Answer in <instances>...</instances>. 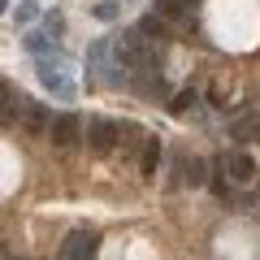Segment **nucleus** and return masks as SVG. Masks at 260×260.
I'll list each match as a JSON object with an SVG mask.
<instances>
[{
	"instance_id": "ddd939ff",
	"label": "nucleus",
	"mask_w": 260,
	"mask_h": 260,
	"mask_svg": "<svg viewBox=\"0 0 260 260\" xmlns=\"http://www.w3.org/2000/svg\"><path fill=\"white\" fill-rule=\"evenodd\" d=\"M13 18H18V22H35V18H39V5H35V0H22Z\"/></svg>"
},
{
	"instance_id": "f03ea898",
	"label": "nucleus",
	"mask_w": 260,
	"mask_h": 260,
	"mask_svg": "<svg viewBox=\"0 0 260 260\" xmlns=\"http://www.w3.org/2000/svg\"><path fill=\"white\" fill-rule=\"evenodd\" d=\"M95 251H100V234L95 230H70L56 260H95Z\"/></svg>"
},
{
	"instance_id": "1a4fd4ad",
	"label": "nucleus",
	"mask_w": 260,
	"mask_h": 260,
	"mask_svg": "<svg viewBox=\"0 0 260 260\" xmlns=\"http://www.w3.org/2000/svg\"><path fill=\"white\" fill-rule=\"evenodd\" d=\"M156 165H160V139L152 135V139H143V160H139L143 178H156Z\"/></svg>"
},
{
	"instance_id": "39448f33",
	"label": "nucleus",
	"mask_w": 260,
	"mask_h": 260,
	"mask_svg": "<svg viewBox=\"0 0 260 260\" xmlns=\"http://www.w3.org/2000/svg\"><path fill=\"white\" fill-rule=\"evenodd\" d=\"M230 139H239V143L260 139V117H256V113H239V117L230 121Z\"/></svg>"
},
{
	"instance_id": "20e7f679",
	"label": "nucleus",
	"mask_w": 260,
	"mask_h": 260,
	"mask_svg": "<svg viewBox=\"0 0 260 260\" xmlns=\"http://www.w3.org/2000/svg\"><path fill=\"white\" fill-rule=\"evenodd\" d=\"M221 165L230 169V182H251V178H256V160H251L247 152H230Z\"/></svg>"
},
{
	"instance_id": "9d476101",
	"label": "nucleus",
	"mask_w": 260,
	"mask_h": 260,
	"mask_svg": "<svg viewBox=\"0 0 260 260\" xmlns=\"http://www.w3.org/2000/svg\"><path fill=\"white\" fill-rule=\"evenodd\" d=\"M195 104H200V91H195V87H186V91H178V95H174L169 113H174V117H182V113H191Z\"/></svg>"
},
{
	"instance_id": "dca6fc26",
	"label": "nucleus",
	"mask_w": 260,
	"mask_h": 260,
	"mask_svg": "<svg viewBox=\"0 0 260 260\" xmlns=\"http://www.w3.org/2000/svg\"><path fill=\"white\" fill-rule=\"evenodd\" d=\"M5 9H9V0H0V13H5Z\"/></svg>"
},
{
	"instance_id": "f257e3e1",
	"label": "nucleus",
	"mask_w": 260,
	"mask_h": 260,
	"mask_svg": "<svg viewBox=\"0 0 260 260\" xmlns=\"http://www.w3.org/2000/svg\"><path fill=\"white\" fill-rule=\"evenodd\" d=\"M121 143V121L113 117H91L87 121V148L91 152H113Z\"/></svg>"
},
{
	"instance_id": "7ed1b4c3",
	"label": "nucleus",
	"mask_w": 260,
	"mask_h": 260,
	"mask_svg": "<svg viewBox=\"0 0 260 260\" xmlns=\"http://www.w3.org/2000/svg\"><path fill=\"white\" fill-rule=\"evenodd\" d=\"M83 135H87V126H83L78 113H56V117H52V130H48L52 148H74Z\"/></svg>"
},
{
	"instance_id": "9b49d317",
	"label": "nucleus",
	"mask_w": 260,
	"mask_h": 260,
	"mask_svg": "<svg viewBox=\"0 0 260 260\" xmlns=\"http://www.w3.org/2000/svg\"><path fill=\"white\" fill-rule=\"evenodd\" d=\"M91 13L100 22H117L121 18V5H117V0H100V5H91Z\"/></svg>"
},
{
	"instance_id": "f3484780",
	"label": "nucleus",
	"mask_w": 260,
	"mask_h": 260,
	"mask_svg": "<svg viewBox=\"0 0 260 260\" xmlns=\"http://www.w3.org/2000/svg\"><path fill=\"white\" fill-rule=\"evenodd\" d=\"M0 260H9V251H5V247H0Z\"/></svg>"
},
{
	"instance_id": "423d86ee",
	"label": "nucleus",
	"mask_w": 260,
	"mask_h": 260,
	"mask_svg": "<svg viewBox=\"0 0 260 260\" xmlns=\"http://www.w3.org/2000/svg\"><path fill=\"white\" fill-rule=\"evenodd\" d=\"M135 30H139V35H143V44H165V39H169V26H165V22H160L156 18V13H148V18H139V26H135Z\"/></svg>"
},
{
	"instance_id": "6e6552de",
	"label": "nucleus",
	"mask_w": 260,
	"mask_h": 260,
	"mask_svg": "<svg viewBox=\"0 0 260 260\" xmlns=\"http://www.w3.org/2000/svg\"><path fill=\"white\" fill-rule=\"evenodd\" d=\"M22 126L35 130V135H48V130H52V109H48V104H30V113L22 117Z\"/></svg>"
},
{
	"instance_id": "4468645a",
	"label": "nucleus",
	"mask_w": 260,
	"mask_h": 260,
	"mask_svg": "<svg viewBox=\"0 0 260 260\" xmlns=\"http://www.w3.org/2000/svg\"><path fill=\"white\" fill-rule=\"evenodd\" d=\"M9 95H13V87L5 83V78H0V109H9Z\"/></svg>"
},
{
	"instance_id": "f8f14e48",
	"label": "nucleus",
	"mask_w": 260,
	"mask_h": 260,
	"mask_svg": "<svg viewBox=\"0 0 260 260\" xmlns=\"http://www.w3.org/2000/svg\"><path fill=\"white\" fill-rule=\"evenodd\" d=\"M26 48H30V52L39 56V61H44V52L52 48V39H48V35H39V30H35V35H26Z\"/></svg>"
},
{
	"instance_id": "2eb2a0df",
	"label": "nucleus",
	"mask_w": 260,
	"mask_h": 260,
	"mask_svg": "<svg viewBox=\"0 0 260 260\" xmlns=\"http://www.w3.org/2000/svg\"><path fill=\"white\" fill-rule=\"evenodd\" d=\"M178 5H182V9H195V5H200V0H178Z\"/></svg>"
},
{
	"instance_id": "0eeeda50",
	"label": "nucleus",
	"mask_w": 260,
	"mask_h": 260,
	"mask_svg": "<svg viewBox=\"0 0 260 260\" xmlns=\"http://www.w3.org/2000/svg\"><path fill=\"white\" fill-rule=\"evenodd\" d=\"M178 169H182V182L186 186H204L208 182V160H200V156H191V160L178 156Z\"/></svg>"
}]
</instances>
